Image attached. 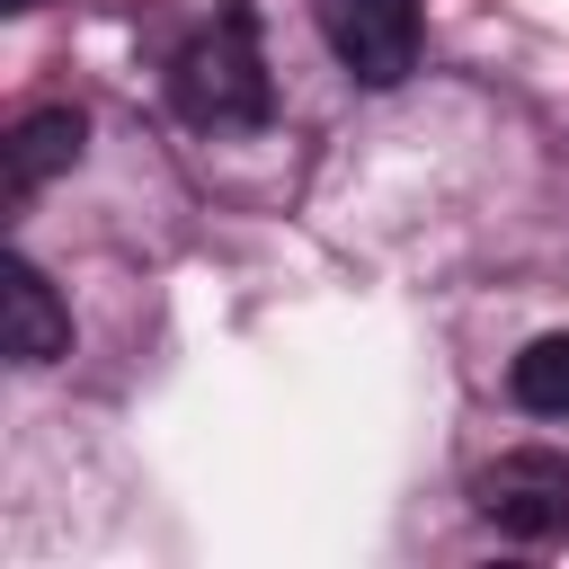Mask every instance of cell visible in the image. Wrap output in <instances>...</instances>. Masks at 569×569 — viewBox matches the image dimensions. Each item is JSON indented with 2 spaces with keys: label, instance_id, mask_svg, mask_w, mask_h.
Segmentation results:
<instances>
[{
  "label": "cell",
  "instance_id": "cell-4",
  "mask_svg": "<svg viewBox=\"0 0 569 569\" xmlns=\"http://www.w3.org/2000/svg\"><path fill=\"white\" fill-rule=\"evenodd\" d=\"M0 302H9V356H18V365H53V356L71 347V311L53 302V284H44L27 258H9Z\"/></svg>",
  "mask_w": 569,
  "mask_h": 569
},
{
  "label": "cell",
  "instance_id": "cell-2",
  "mask_svg": "<svg viewBox=\"0 0 569 569\" xmlns=\"http://www.w3.org/2000/svg\"><path fill=\"white\" fill-rule=\"evenodd\" d=\"M471 498H480V516H489L498 533H516V542H560V533H569V462L542 453V445L498 453Z\"/></svg>",
  "mask_w": 569,
  "mask_h": 569
},
{
  "label": "cell",
  "instance_id": "cell-3",
  "mask_svg": "<svg viewBox=\"0 0 569 569\" xmlns=\"http://www.w3.org/2000/svg\"><path fill=\"white\" fill-rule=\"evenodd\" d=\"M320 27L365 89H391L418 62V0H320Z\"/></svg>",
  "mask_w": 569,
  "mask_h": 569
},
{
  "label": "cell",
  "instance_id": "cell-6",
  "mask_svg": "<svg viewBox=\"0 0 569 569\" xmlns=\"http://www.w3.org/2000/svg\"><path fill=\"white\" fill-rule=\"evenodd\" d=\"M507 391H516V409H533V418H569V329H542V338L507 365Z\"/></svg>",
  "mask_w": 569,
  "mask_h": 569
},
{
  "label": "cell",
  "instance_id": "cell-5",
  "mask_svg": "<svg viewBox=\"0 0 569 569\" xmlns=\"http://www.w3.org/2000/svg\"><path fill=\"white\" fill-rule=\"evenodd\" d=\"M80 107H36V116H18V133H9V196H36L44 178H62L71 160H80Z\"/></svg>",
  "mask_w": 569,
  "mask_h": 569
},
{
  "label": "cell",
  "instance_id": "cell-1",
  "mask_svg": "<svg viewBox=\"0 0 569 569\" xmlns=\"http://www.w3.org/2000/svg\"><path fill=\"white\" fill-rule=\"evenodd\" d=\"M178 107L213 133L231 124H267V62H258V36H249V9H222L204 36H187L178 71H169Z\"/></svg>",
  "mask_w": 569,
  "mask_h": 569
}]
</instances>
